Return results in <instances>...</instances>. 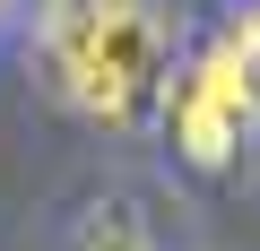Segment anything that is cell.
<instances>
[{
	"label": "cell",
	"mask_w": 260,
	"mask_h": 251,
	"mask_svg": "<svg viewBox=\"0 0 260 251\" xmlns=\"http://www.w3.org/2000/svg\"><path fill=\"white\" fill-rule=\"evenodd\" d=\"M243 130H251V69H243V44H217L174 95V139L191 165H225Z\"/></svg>",
	"instance_id": "obj_2"
},
{
	"label": "cell",
	"mask_w": 260,
	"mask_h": 251,
	"mask_svg": "<svg viewBox=\"0 0 260 251\" xmlns=\"http://www.w3.org/2000/svg\"><path fill=\"white\" fill-rule=\"evenodd\" d=\"M52 69H61L70 104H87L104 121L139 113V95L156 87V18L139 0H61Z\"/></svg>",
	"instance_id": "obj_1"
},
{
	"label": "cell",
	"mask_w": 260,
	"mask_h": 251,
	"mask_svg": "<svg viewBox=\"0 0 260 251\" xmlns=\"http://www.w3.org/2000/svg\"><path fill=\"white\" fill-rule=\"evenodd\" d=\"M234 44H243V69H251V87H260V9L243 18V35H234Z\"/></svg>",
	"instance_id": "obj_3"
}]
</instances>
